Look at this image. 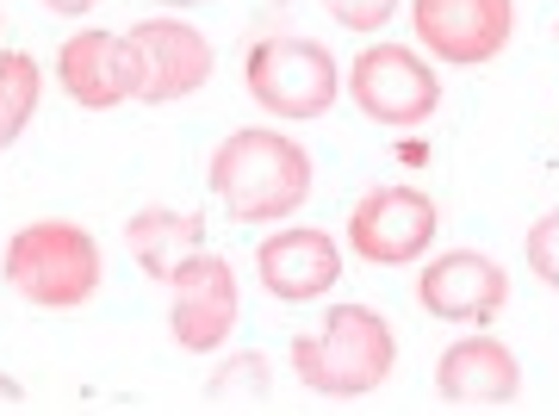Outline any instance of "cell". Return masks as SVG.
I'll return each instance as SVG.
<instances>
[{"instance_id":"6da1fadb","label":"cell","mask_w":559,"mask_h":416,"mask_svg":"<svg viewBox=\"0 0 559 416\" xmlns=\"http://www.w3.org/2000/svg\"><path fill=\"white\" fill-rule=\"evenodd\" d=\"M205 180L237 224H280L311 199V150L274 124H249L212 150Z\"/></svg>"},{"instance_id":"7a4b0ae2","label":"cell","mask_w":559,"mask_h":416,"mask_svg":"<svg viewBox=\"0 0 559 416\" xmlns=\"http://www.w3.org/2000/svg\"><path fill=\"white\" fill-rule=\"evenodd\" d=\"M399 367V336L373 305H330L311 336L293 342V373L318 397H367Z\"/></svg>"},{"instance_id":"3957f363","label":"cell","mask_w":559,"mask_h":416,"mask_svg":"<svg viewBox=\"0 0 559 416\" xmlns=\"http://www.w3.org/2000/svg\"><path fill=\"white\" fill-rule=\"evenodd\" d=\"M0 274L7 286L38 305V311H75L87 298L100 293V274H106V255H100V237L81 230L69 218H38V224H20L7 249H0Z\"/></svg>"},{"instance_id":"277c9868","label":"cell","mask_w":559,"mask_h":416,"mask_svg":"<svg viewBox=\"0 0 559 416\" xmlns=\"http://www.w3.org/2000/svg\"><path fill=\"white\" fill-rule=\"evenodd\" d=\"M242 87L267 119L305 124L336 106L342 75H336V57L318 38H261L242 62Z\"/></svg>"},{"instance_id":"5b68a950","label":"cell","mask_w":559,"mask_h":416,"mask_svg":"<svg viewBox=\"0 0 559 416\" xmlns=\"http://www.w3.org/2000/svg\"><path fill=\"white\" fill-rule=\"evenodd\" d=\"M348 94L380 131H417L436 119L441 75L404 44H367L348 69Z\"/></svg>"},{"instance_id":"8992f818","label":"cell","mask_w":559,"mask_h":416,"mask_svg":"<svg viewBox=\"0 0 559 416\" xmlns=\"http://www.w3.org/2000/svg\"><path fill=\"white\" fill-rule=\"evenodd\" d=\"M436 230H441V205L423 187H373L348 212V249L373 268H404V261L429 255Z\"/></svg>"},{"instance_id":"52a82bcc","label":"cell","mask_w":559,"mask_h":416,"mask_svg":"<svg viewBox=\"0 0 559 416\" xmlns=\"http://www.w3.org/2000/svg\"><path fill=\"white\" fill-rule=\"evenodd\" d=\"M242 318V293H237V274L224 255H193L168 280V336L187 348V355H218L230 330Z\"/></svg>"},{"instance_id":"ba28073f","label":"cell","mask_w":559,"mask_h":416,"mask_svg":"<svg viewBox=\"0 0 559 416\" xmlns=\"http://www.w3.org/2000/svg\"><path fill=\"white\" fill-rule=\"evenodd\" d=\"M131 50H138V99L143 106H175V99L200 94L205 81H212V44H205L200 25L187 20H138L131 25Z\"/></svg>"},{"instance_id":"9c48e42d","label":"cell","mask_w":559,"mask_h":416,"mask_svg":"<svg viewBox=\"0 0 559 416\" xmlns=\"http://www.w3.org/2000/svg\"><path fill=\"white\" fill-rule=\"evenodd\" d=\"M411 25L441 62H491L516 32V0H411Z\"/></svg>"},{"instance_id":"30bf717a","label":"cell","mask_w":559,"mask_h":416,"mask_svg":"<svg viewBox=\"0 0 559 416\" xmlns=\"http://www.w3.org/2000/svg\"><path fill=\"white\" fill-rule=\"evenodd\" d=\"M417 305L441 323L485 330L510 305V274L491 255H479V249H448V255H436L417 274Z\"/></svg>"},{"instance_id":"8fae6325","label":"cell","mask_w":559,"mask_h":416,"mask_svg":"<svg viewBox=\"0 0 559 416\" xmlns=\"http://www.w3.org/2000/svg\"><path fill=\"white\" fill-rule=\"evenodd\" d=\"M57 81L75 106L112 112L124 99H138L143 69H138L131 38H119V32H75V38H62V50H57Z\"/></svg>"},{"instance_id":"7c38bea8","label":"cell","mask_w":559,"mask_h":416,"mask_svg":"<svg viewBox=\"0 0 559 416\" xmlns=\"http://www.w3.org/2000/svg\"><path fill=\"white\" fill-rule=\"evenodd\" d=\"M255 274L280 305H311L342 280V242L330 230H311V224H286L274 237H261Z\"/></svg>"},{"instance_id":"4fadbf2b","label":"cell","mask_w":559,"mask_h":416,"mask_svg":"<svg viewBox=\"0 0 559 416\" xmlns=\"http://www.w3.org/2000/svg\"><path fill=\"white\" fill-rule=\"evenodd\" d=\"M436 392L448 397V404H466V411H498V404H516L522 367H516V355H510L498 336L473 330V336H460V342L441 348Z\"/></svg>"},{"instance_id":"5bb4252c","label":"cell","mask_w":559,"mask_h":416,"mask_svg":"<svg viewBox=\"0 0 559 416\" xmlns=\"http://www.w3.org/2000/svg\"><path fill=\"white\" fill-rule=\"evenodd\" d=\"M124 249L138 255V268L156 286H168L205 249V212H193V205H143L138 218H124Z\"/></svg>"},{"instance_id":"9a60e30c","label":"cell","mask_w":559,"mask_h":416,"mask_svg":"<svg viewBox=\"0 0 559 416\" xmlns=\"http://www.w3.org/2000/svg\"><path fill=\"white\" fill-rule=\"evenodd\" d=\"M38 99H44L38 57L7 50V57H0V156H7L25 131H32V119H38Z\"/></svg>"},{"instance_id":"2e32d148","label":"cell","mask_w":559,"mask_h":416,"mask_svg":"<svg viewBox=\"0 0 559 416\" xmlns=\"http://www.w3.org/2000/svg\"><path fill=\"white\" fill-rule=\"evenodd\" d=\"M267 355H230L224 367H212L205 397L212 404H267Z\"/></svg>"},{"instance_id":"e0dca14e","label":"cell","mask_w":559,"mask_h":416,"mask_svg":"<svg viewBox=\"0 0 559 416\" xmlns=\"http://www.w3.org/2000/svg\"><path fill=\"white\" fill-rule=\"evenodd\" d=\"M522 255H528V268H535V274L559 293V205L547 212V218L528 224V237H522Z\"/></svg>"},{"instance_id":"ac0fdd59","label":"cell","mask_w":559,"mask_h":416,"mask_svg":"<svg viewBox=\"0 0 559 416\" xmlns=\"http://www.w3.org/2000/svg\"><path fill=\"white\" fill-rule=\"evenodd\" d=\"M323 7H330V20L348 25V32H360V38L380 32V25L399 13V0H323Z\"/></svg>"},{"instance_id":"d6986e66","label":"cell","mask_w":559,"mask_h":416,"mask_svg":"<svg viewBox=\"0 0 559 416\" xmlns=\"http://www.w3.org/2000/svg\"><path fill=\"white\" fill-rule=\"evenodd\" d=\"M44 7H50V13H62V20H81V13H94L100 0H44Z\"/></svg>"},{"instance_id":"ffe728a7","label":"cell","mask_w":559,"mask_h":416,"mask_svg":"<svg viewBox=\"0 0 559 416\" xmlns=\"http://www.w3.org/2000/svg\"><path fill=\"white\" fill-rule=\"evenodd\" d=\"M13 404H25L20 379H13V373H0V411H13Z\"/></svg>"},{"instance_id":"44dd1931","label":"cell","mask_w":559,"mask_h":416,"mask_svg":"<svg viewBox=\"0 0 559 416\" xmlns=\"http://www.w3.org/2000/svg\"><path fill=\"white\" fill-rule=\"evenodd\" d=\"M162 7H205V0H162Z\"/></svg>"}]
</instances>
